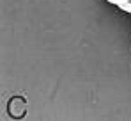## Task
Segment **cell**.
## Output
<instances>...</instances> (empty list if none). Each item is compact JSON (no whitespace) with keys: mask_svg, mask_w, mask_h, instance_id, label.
<instances>
[{"mask_svg":"<svg viewBox=\"0 0 131 121\" xmlns=\"http://www.w3.org/2000/svg\"><path fill=\"white\" fill-rule=\"evenodd\" d=\"M110 4H113V5H117V7H121V5H124V4H128L129 0H106Z\"/></svg>","mask_w":131,"mask_h":121,"instance_id":"1","label":"cell"},{"mask_svg":"<svg viewBox=\"0 0 131 121\" xmlns=\"http://www.w3.org/2000/svg\"><path fill=\"white\" fill-rule=\"evenodd\" d=\"M121 9H122V11H126V13H131V0L128 2V4H124V5H121Z\"/></svg>","mask_w":131,"mask_h":121,"instance_id":"2","label":"cell"}]
</instances>
